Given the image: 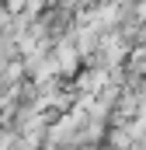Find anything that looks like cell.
I'll return each mask as SVG.
<instances>
[{
  "mask_svg": "<svg viewBox=\"0 0 146 150\" xmlns=\"http://www.w3.org/2000/svg\"><path fill=\"white\" fill-rule=\"evenodd\" d=\"M136 14H139V21H143V25H146V0H143V4H139V11H136Z\"/></svg>",
  "mask_w": 146,
  "mask_h": 150,
  "instance_id": "cell-2",
  "label": "cell"
},
{
  "mask_svg": "<svg viewBox=\"0 0 146 150\" xmlns=\"http://www.w3.org/2000/svg\"><path fill=\"white\" fill-rule=\"evenodd\" d=\"M56 63H59V74H73V70H77L80 52L73 49V42H59V45H56Z\"/></svg>",
  "mask_w": 146,
  "mask_h": 150,
  "instance_id": "cell-1",
  "label": "cell"
}]
</instances>
